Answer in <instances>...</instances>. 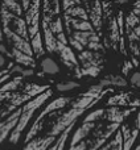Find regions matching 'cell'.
Here are the masks:
<instances>
[{"instance_id":"6da1fadb","label":"cell","mask_w":140,"mask_h":150,"mask_svg":"<svg viewBox=\"0 0 140 150\" xmlns=\"http://www.w3.org/2000/svg\"><path fill=\"white\" fill-rule=\"evenodd\" d=\"M20 0H0V28L12 44V49L33 57Z\"/></svg>"},{"instance_id":"7a4b0ae2","label":"cell","mask_w":140,"mask_h":150,"mask_svg":"<svg viewBox=\"0 0 140 150\" xmlns=\"http://www.w3.org/2000/svg\"><path fill=\"white\" fill-rule=\"evenodd\" d=\"M42 1V33L44 47L49 53H60L68 46V37L61 18V0Z\"/></svg>"},{"instance_id":"3957f363","label":"cell","mask_w":140,"mask_h":150,"mask_svg":"<svg viewBox=\"0 0 140 150\" xmlns=\"http://www.w3.org/2000/svg\"><path fill=\"white\" fill-rule=\"evenodd\" d=\"M61 7L66 37L73 32H95L89 20V15L82 4V0H61Z\"/></svg>"},{"instance_id":"277c9868","label":"cell","mask_w":140,"mask_h":150,"mask_svg":"<svg viewBox=\"0 0 140 150\" xmlns=\"http://www.w3.org/2000/svg\"><path fill=\"white\" fill-rule=\"evenodd\" d=\"M40 7H41V0H32L28 9L24 13L32 52L37 57H41L45 53L44 42L41 38V33H40Z\"/></svg>"},{"instance_id":"5b68a950","label":"cell","mask_w":140,"mask_h":150,"mask_svg":"<svg viewBox=\"0 0 140 150\" xmlns=\"http://www.w3.org/2000/svg\"><path fill=\"white\" fill-rule=\"evenodd\" d=\"M52 96V90L48 88L46 91L41 92L40 95L34 96L33 99L28 100L26 103H24V105L21 107V113H20V117H19V121L16 124V127L12 129V132L9 133V141L12 144H17L19 138H20L21 133L23 130L25 129V127L28 125L29 120L32 119L33 113L36 112V109H39L48 99Z\"/></svg>"},{"instance_id":"8992f818","label":"cell","mask_w":140,"mask_h":150,"mask_svg":"<svg viewBox=\"0 0 140 150\" xmlns=\"http://www.w3.org/2000/svg\"><path fill=\"white\" fill-rule=\"evenodd\" d=\"M21 113V108H17L7 117V119H3L0 121V144L3 141H5V138L9 136V133L12 132V129L16 127L19 121V117Z\"/></svg>"},{"instance_id":"52a82bcc","label":"cell","mask_w":140,"mask_h":150,"mask_svg":"<svg viewBox=\"0 0 140 150\" xmlns=\"http://www.w3.org/2000/svg\"><path fill=\"white\" fill-rule=\"evenodd\" d=\"M78 62H81L83 67H90V66H102L103 65V57L99 52L93 50H82L78 54Z\"/></svg>"},{"instance_id":"ba28073f","label":"cell","mask_w":140,"mask_h":150,"mask_svg":"<svg viewBox=\"0 0 140 150\" xmlns=\"http://www.w3.org/2000/svg\"><path fill=\"white\" fill-rule=\"evenodd\" d=\"M56 138L57 137L50 134H48L46 137H42V138H32L24 146V150H46L56 141Z\"/></svg>"},{"instance_id":"9c48e42d","label":"cell","mask_w":140,"mask_h":150,"mask_svg":"<svg viewBox=\"0 0 140 150\" xmlns=\"http://www.w3.org/2000/svg\"><path fill=\"white\" fill-rule=\"evenodd\" d=\"M134 111H135V108L134 109H120V108H118V107L112 105V107H110V108H107L106 119L109 120L110 122H118V124H120V122L124 119H127Z\"/></svg>"},{"instance_id":"30bf717a","label":"cell","mask_w":140,"mask_h":150,"mask_svg":"<svg viewBox=\"0 0 140 150\" xmlns=\"http://www.w3.org/2000/svg\"><path fill=\"white\" fill-rule=\"evenodd\" d=\"M94 128H95V122H82V125H81V127L74 132V134H73L70 146H74V145H77L78 142L83 141L89 134H90L91 130H94Z\"/></svg>"},{"instance_id":"8fae6325","label":"cell","mask_w":140,"mask_h":150,"mask_svg":"<svg viewBox=\"0 0 140 150\" xmlns=\"http://www.w3.org/2000/svg\"><path fill=\"white\" fill-rule=\"evenodd\" d=\"M9 55L12 58H15V61L21 66H25V67H34L36 66V61H34L33 57L31 55L25 54V53L20 52V50H16V49H12V53H9Z\"/></svg>"},{"instance_id":"7c38bea8","label":"cell","mask_w":140,"mask_h":150,"mask_svg":"<svg viewBox=\"0 0 140 150\" xmlns=\"http://www.w3.org/2000/svg\"><path fill=\"white\" fill-rule=\"evenodd\" d=\"M99 84L102 87H124L127 86V80L119 75H109V76L103 78L99 82Z\"/></svg>"},{"instance_id":"4fadbf2b","label":"cell","mask_w":140,"mask_h":150,"mask_svg":"<svg viewBox=\"0 0 140 150\" xmlns=\"http://www.w3.org/2000/svg\"><path fill=\"white\" fill-rule=\"evenodd\" d=\"M41 69L45 74H49V75H54L60 71V67L52 59V58H45L42 59L41 62Z\"/></svg>"},{"instance_id":"5bb4252c","label":"cell","mask_w":140,"mask_h":150,"mask_svg":"<svg viewBox=\"0 0 140 150\" xmlns=\"http://www.w3.org/2000/svg\"><path fill=\"white\" fill-rule=\"evenodd\" d=\"M48 88H49V86H39V84H28L25 87V90H24V92L26 93V95L29 96L31 99H33L34 96L40 95L41 92H44V91H46Z\"/></svg>"},{"instance_id":"9a60e30c","label":"cell","mask_w":140,"mask_h":150,"mask_svg":"<svg viewBox=\"0 0 140 150\" xmlns=\"http://www.w3.org/2000/svg\"><path fill=\"white\" fill-rule=\"evenodd\" d=\"M23 79L24 78L21 76V75L13 78L12 80H9V82H7L5 84H3L1 88H0V91H3V92H13L15 90H17V87L20 86V83L23 82Z\"/></svg>"},{"instance_id":"2e32d148","label":"cell","mask_w":140,"mask_h":150,"mask_svg":"<svg viewBox=\"0 0 140 150\" xmlns=\"http://www.w3.org/2000/svg\"><path fill=\"white\" fill-rule=\"evenodd\" d=\"M104 87H102L101 84H94V86H91L90 88H89L86 92H83V93H81V96H87V98H93V99H95V98H98L101 93H103L106 90H103Z\"/></svg>"},{"instance_id":"e0dca14e","label":"cell","mask_w":140,"mask_h":150,"mask_svg":"<svg viewBox=\"0 0 140 150\" xmlns=\"http://www.w3.org/2000/svg\"><path fill=\"white\" fill-rule=\"evenodd\" d=\"M74 124L75 122H73V124H70L68 128H66L65 130H64L61 134H58V138H57V142H58V145H57V149L56 150H64V146H65V142H66V140H68V137H69V133H70V130L73 129V127H74Z\"/></svg>"},{"instance_id":"ac0fdd59","label":"cell","mask_w":140,"mask_h":150,"mask_svg":"<svg viewBox=\"0 0 140 150\" xmlns=\"http://www.w3.org/2000/svg\"><path fill=\"white\" fill-rule=\"evenodd\" d=\"M127 98H128V95H126V93H118L115 96H111L107 100V105H126L127 104L126 99Z\"/></svg>"},{"instance_id":"d6986e66","label":"cell","mask_w":140,"mask_h":150,"mask_svg":"<svg viewBox=\"0 0 140 150\" xmlns=\"http://www.w3.org/2000/svg\"><path fill=\"white\" fill-rule=\"evenodd\" d=\"M139 129H134L132 133H131V136L127 138V140H123V150H131L134 146V144H135V141L138 140V136H139Z\"/></svg>"},{"instance_id":"ffe728a7","label":"cell","mask_w":140,"mask_h":150,"mask_svg":"<svg viewBox=\"0 0 140 150\" xmlns=\"http://www.w3.org/2000/svg\"><path fill=\"white\" fill-rule=\"evenodd\" d=\"M103 115H104V109H102V108L95 109L94 112L89 113L87 116L83 119V122H95V121H98V120H101L102 117H103Z\"/></svg>"},{"instance_id":"44dd1931","label":"cell","mask_w":140,"mask_h":150,"mask_svg":"<svg viewBox=\"0 0 140 150\" xmlns=\"http://www.w3.org/2000/svg\"><path fill=\"white\" fill-rule=\"evenodd\" d=\"M11 73H17V74H20L23 78H25V76H31V75H33L34 71H33V69H25V67H21V65H17V66H15V67H12Z\"/></svg>"},{"instance_id":"7402d4cb","label":"cell","mask_w":140,"mask_h":150,"mask_svg":"<svg viewBox=\"0 0 140 150\" xmlns=\"http://www.w3.org/2000/svg\"><path fill=\"white\" fill-rule=\"evenodd\" d=\"M79 84L77 82H66V83H58L57 84V90L61 91V92H65V91H70V90H74V88H78Z\"/></svg>"},{"instance_id":"603a6c76","label":"cell","mask_w":140,"mask_h":150,"mask_svg":"<svg viewBox=\"0 0 140 150\" xmlns=\"http://www.w3.org/2000/svg\"><path fill=\"white\" fill-rule=\"evenodd\" d=\"M89 142L87 141H81V142H78L77 145L74 146H70L69 150H89Z\"/></svg>"},{"instance_id":"cb8c5ba5","label":"cell","mask_w":140,"mask_h":150,"mask_svg":"<svg viewBox=\"0 0 140 150\" xmlns=\"http://www.w3.org/2000/svg\"><path fill=\"white\" fill-rule=\"evenodd\" d=\"M134 69V65L131 61H126L124 63H123V67H122V71H123V75L124 76H127L128 74H130V71Z\"/></svg>"},{"instance_id":"d4e9b609","label":"cell","mask_w":140,"mask_h":150,"mask_svg":"<svg viewBox=\"0 0 140 150\" xmlns=\"http://www.w3.org/2000/svg\"><path fill=\"white\" fill-rule=\"evenodd\" d=\"M120 132H122L123 140H127V138L131 136V133H132V130H131L130 128L127 127V125H122V128H120Z\"/></svg>"},{"instance_id":"484cf974","label":"cell","mask_w":140,"mask_h":150,"mask_svg":"<svg viewBox=\"0 0 140 150\" xmlns=\"http://www.w3.org/2000/svg\"><path fill=\"white\" fill-rule=\"evenodd\" d=\"M131 83L136 87H140V73H134L131 76Z\"/></svg>"},{"instance_id":"4316f807","label":"cell","mask_w":140,"mask_h":150,"mask_svg":"<svg viewBox=\"0 0 140 150\" xmlns=\"http://www.w3.org/2000/svg\"><path fill=\"white\" fill-rule=\"evenodd\" d=\"M11 96H12V92H3V91H0V103L4 100H9Z\"/></svg>"},{"instance_id":"83f0119b","label":"cell","mask_w":140,"mask_h":150,"mask_svg":"<svg viewBox=\"0 0 140 150\" xmlns=\"http://www.w3.org/2000/svg\"><path fill=\"white\" fill-rule=\"evenodd\" d=\"M20 1H21V8H23V12L25 13V11L28 9V7H29V4H31L32 0H20Z\"/></svg>"},{"instance_id":"f1b7e54d","label":"cell","mask_w":140,"mask_h":150,"mask_svg":"<svg viewBox=\"0 0 140 150\" xmlns=\"http://www.w3.org/2000/svg\"><path fill=\"white\" fill-rule=\"evenodd\" d=\"M57 145H58V142H57V138H56V141H54V142H53L52 145H50L46 150H56V149H57Z\"/></svg>"},{"instance_id":"f546056e","label":"cell","mask_w":140,"mask_h":150,"mask_svg":"<svg viewBox=\"0 0 140 150\" xmlns=\"http://www.w3.org/2000/svg\"><path fill=\"white\" fill-rule=\"evenodd\" d=\"M135 125H136V129L140 130V112L138 113V116H136V121H135Z\"/></svg>"},{"instance_id":"4dcf8cb0","label":"cell","mask_w":140,"mask_h":150,"mask_svg":"<svg viewBox=\"0 0 140 150\" xmlns=\"http://www.w3.org/2000/svg\"><path fill=\"white\" fill-rule=\"evenodd\" d=\"M0 52H1V53H4V54H8V55H9V53L7 52V47H5L4 45H0Z\"/></svg>"},{"instance_id":"1f68e13d","label":"cell","mask_w":140,"mask_h":150,"mask_svg":"<svg viewBox=\"0 0 140 150\" xmlns=\"http://www.w3.org/2000/svg\"><path fill=\"white\" fill-rule=\"evenodd\" d=\"M4 65H5V59H4V57L0 54V67H1V66H4Z\"/></svg>"},{"instance_id":"d6a6232c","label":"cell","mask_w":140,"mask_h":150,"mask_svg":"<svg viewBox=\"0 0 140 150\" xmlns=\"http://www.w3.org/2000/svg\"><path fill=\"white\" fill-rule=\"evenodd\" d=\"M131 105H134V107H139L140 105V100H135V101H131Z\"/></svg>"},{"instance_id":"836d02e7","label":"cell","mask_w":140,"mask_h":150,"mask_svg":"<svg viewBox=\"0 0 140 150\" xmlns=\"http://www.w3.org/2000/svg\"><path fill=\"white\" fill-rule=\"evenodd\" d=\"M7 73H8L7 70H3V71H0V78H1V76H3V75H4V74H7Z\"/></svg>"},{"instance_id":"e575fe53","label":"cell","mask_w":140,"mask_h":150,"mask_svg":"<svg viewBox=\"0 0 140 150\" xmlns=\"http://www.w3.org/2000/svg\"><path fill=\"white\" fill-rule=\"evenodd\" d=\"M119 4H124V3H127V0H116Z\"/></svg>"},{"instance_id":"d590c367","label":"cell","mask_w":140,"mask_h":150,"mask_svg":"<svg viewBox=\"0 0 140 150\" xmlns=\"http://www.w3.org/2000/svg\"><path fill=\"white\" fill-rule=\"evenodd\" d=\"M135 150H140V144H139V145H138V146H136V148H135Z\"/></svg>"}]
</instances>
